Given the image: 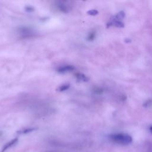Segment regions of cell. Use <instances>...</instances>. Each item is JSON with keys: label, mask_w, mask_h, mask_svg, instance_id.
<instances>
[{"label": "cell", "mask_w": 152, "mask_h": 152, "mask_svg": "<svg viewBox=\"0 0 152 152\" xmlns=\"http://www.w3.org/2000/svg\"><path fill=\"white\" fill-rule=\"evenodd\" d=\"M98 13V11L95 10H90L89 11L87 12V14H88L89 15H96Z\"/></svg>", "instance_id": "8"}, {"label": "cell", "mask_w": 152, "mask_h": 152, "mask_svg": "<svg viewBox=\"0 0 152 152\" xmlns=\"http://www.w3.org/2000/svg\"><path fill=\"white\" fill-rule=\"evenodd\" d=\"M110 138L113 142L123 145H127L132 142V137L127 134H114L110 136Z\"/></svg>", "instance_id": "1"}, {"label": "cell", "mask_w": 152, "mask_h": 152, "mask_svg": "<svg viewBox=\"0 0 152 152\" xmlns=\"http://www.w3.org/2000/svg\"><path fill=\"white\" fill-rule=\"evenodd\" d=\"M74 70V67L72 65H65V66L61 67L59 68L58 70V71L60 73H64L70 72Z\"/></svg>", "instance_id": "3"}, {"label": "cell", "mask_w": 152, "mask_h": 152, "mask_svg": "<svg viewBox=\"0 0 152 152\" xmlns=\"http://www.w3.org/2000/svg\"><path fill=\"white\" fill-rule=\"evenodd\" d=\"M58 8H59V9L61 11H62L64 12V13H67V12H68V11H69L66 5H65V4H59L58 5Z\"/></svg>", "instance_id": "7"}, {"label": "cell", "mask_w": 152, "mask_h": 152, "mask_svg": "<svg viewBox=\"0 0 152 152\" xmlns=\"http://www.w3.org/2000/svg\"><path fill=\"white\" fill-rule=\"evenodd\" d=\"M93 38H94V33H91V34H90L89 37H88V39H90V40H92Z\"/></svg>", "instance_id": "10"}, {"label": "cell", "mask_w": 152, "mask_h": 152, "mask_svg": "<svg viewBox=\"0 0 152 152\" xmlns=\"http://www.w3.org/2000/svg\"><path fill=\"white\" fill-rule=\"evenodd\" d=\"M36 128H25L23 130H20L17 132V133L19 134H25L29 133V132H33V131L36 130Z\"/></svg>", "instance_id": "4"}, {"label": "cell", "mask_w": 152, "mask_h": 152, "mask_svg": "<svg viewBox=\"0 0 152 152\" xmlns=\"http://www.w3.org/2000/svg\"><path fill=\"white\" fill-rule=\"evenodd\" d=\"M26 10L27 11H29V12H31V11H33L34 10V8H32V7H27L26 8Z\"/></svg>", "instance_id": "9"}, {"label": "cell", "mask_w": 152, "mask_h": 152, "mask_svg": "<svg viewBox=\"0 0 152 152\" xmlns=\"http://www.w3.org/2000/svg\"><path fill=\"white\" fill-rule=\"evenodd\" d=\"M18 142V138H15L14 139L11 140L10 142H8V143H6L4 146H3V147L1 149V150H0V152H5L6 150H7L8 149H9L10 148L13 147V146L15 145Z\"/></svg>", "instance_id": "2"}, {"label": "cell", "mask_w": 152, "mask_h": 152, "mask_svg": "<svg viewBox=\"0 0 152 152\" xmlns=\"http://www.w3.org/2000/svg\"><path fill=\"white\" fill-rule=\"evenodd\" d=\"M76 76V77L77 78L78 80H81V81H88V78H87L86 76H85L84 75L82 74H77Z\"/></svg>", "instance_id": "5"}, {"label": "cell", "mask_w": 152, "mask_h": 152, "mask_svg": "<svg viewBox=\"0 0 152 152\" xmlns=\"http://www.w3.org/2000/svg\"><path fill=\"white\" fill-rule=\"evenodd\" d=\"M150 132H151V133L152 134V125L151 127H150Z\"/></svg>", "instance_id": "11"}, {"label": "cell", "mask_w": 152, "mask_h": 152, "mask_svg": "<svg viewBox=\"0 0 152 152\" xmlns=\"http://www.w3.org/2000/svg\"><path fill=\"white\" fill-rule=\"evenodd\" d=\"M69 88H70V84H64L58 87L57 88V90L59 91V92H63V91L67 90Z\"/></svg>", "instance_id": "6"}]
</instances>
